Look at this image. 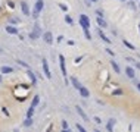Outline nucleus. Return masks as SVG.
<instances>
[{"instance_id":"c9c22d12","label":"nucleus","mask_w":140,"mask_h":132,"mask_svg":"<svg viewBox=\"0 0 140 132\" xmlns=\"http://www.w3.org/2000/svg\"><path fill=\"white\" fill-rule=\"evenodd\" d=\"M88 2H93V3H96V2H99V0H88Z\"/></svg>"},{"instance_id":"7c9ffc66","label":"nucleus","mask_w":140,"mask_h":132,"mask_svg":"<svg viewBox=\"0 0 140 132\" xmlns=\"http://www.w3.org/2000/svg\"><path fill=\"white\" fill-rule=\"evenodd\" d=\"M106 53H108L109 56H115V53H114L112 50H109V48H106Z\"/></svg>"},{"instance_id":"f257e3e1","label":"nucleus","mask_w":140,"mask_h":132,"mask_svg":"<svg viewBox=\"0 0 140 132\" xmlns=\"http://www.w3.org/2000/svg\"><path fill=\"white\" fill-rule=\"evenodd\" d=\"M43 7H44V2L43 0H36V4H34V18H38V13H40L41 10H43Z\"/></svg>"},{"instance_id":"bb28decb","label":"nucleus","mask_w":140,"mask_h":132,"mask_svg":"<svg viewBox=\"0 0 140 132\" xmlns=\"http://www.w3.org/2000/svg\"><path fill=\"white\" fill-rule=\"evenodd\" d=\"M96 15H97V16H100V18H103V10L97 9V10H96Z\"/></svg>"},{"instance_id":"1a4fd4ad","label":"nucleus","mask_w":140,"mask_h":132,"mask_svg":"<svg viewBox=\"0 0 140 132\" xmlns=\"http://www.w3.org/2000/svg\"><path fill=\"white\" fill-rule=\"evenodd\" d=\"M78 92H80V95L83 98H88V97H90V91H88L86 87H83V85H81V88L78 90Z\"/></svg>"},{"instance_id":"20e7f679","label":"nucleus","mask_w":140,"mask_h":132,"mask_svg":"<svg viewBox=\"0 0 140 132\" xmlns=\"http://www.w3.org/2000/svg\"><path fill=\"white\" fill-rule=\"evenodd\" d=\"M41 65H43V72H44V75H46V78H47V79H50L52 73H50V69H49L47 60H46V59H43V60H41Z\"/></svg>"},{"instance_id":"a211bd4d","label":"nucleus","mask_w":140,"mask_h":132,"mask_svg":"<svg viewBox=\"0 0 140 132\" xmlns=\"http://www.w3.org/2000/svg\"><path fill=\"white\" fill-rule=\"evenodd\" d=\"M27 73H28V78H29V79H31V82H33V85H36V84H37V78H36V75H34V73L31 72V70H29V69H28V72H27Z\"/></svg>"},{"instance_id":"f03ea898","label":"nucleus","mask_w":140,"mask_h":132,"mask_svg":"<svg viewBox=\"0 0 140 132\" xmlns=\"http://www.w3.org/2000/svg\"><path fill=\"white\" fill-rule=\"evenodd\" d=\"M80 25L83 26V29H90V18L87 15H80Z\"/></svg>"},{"instance_id":"393cba45","label":"nucleus","mask_w":140,"mask_h":132,"mask_svg":"<svg viewBox=\"0 0 140 132\" xmlns=\"http://www.w3.org/2000/svg\"><path fill=\"white\" fill-rule=\"evenodd\" d=\"M77 129H78V132H87L84 128H83V125H80V123H77Z\"/></svg>"},{"instance_id":"6ab92c4d","label":"nucleus","mask_w":140,"mask_h":132,"mask_svg":"<svg viewBox=\"0 0 140 132\" xmlns=\"http://www.w3.org/2000/svg\"><path fill=\"white\" fill-rule=\"evenodd\" d=\"M38 103H40V95H34L33 101H31V106L36 107V106H38Z\"/></svg>"},{"instance_id":"5701e85b","label":"nucleus","mask_w":140,"mask_h":132,"mask_svg":"<svg viewBox=\"0 0 140 132\" xmlns=\"http://www.w3.org/2000/svg\"><path fill=\"white\" fill-rule=\"evenodd\" d=\"M65 22H66V24H68V25H72V24H74L72 18H71L69 15H65Z\"/></svg>"},{"instance_id":"9d476101","label":"nucleus","mask_w":140,"mask_h":132,"mask_svg":"<svg viewBox=\"0 0 140 132\" xmlns=\"http://www.w3.org/2000/svg\"><path fill=\"white\" fill-rule=\"evenodd\" d=\"M71 84H72V87L75 88V90H80L81 88V82L75 76H71Z\"/></svg>"},{"instance_id":"2f4dec72","label":"nucleus","mask_w":140,"mask_h":132,"mask_svg":"<svg viewBox=\"0 0 140 132\" xmlns=\"http://www.w3.org/2000/svg\"><path fill=\"white\" fill-rule=\"evenodd\" d=\"M94 122H96V123H102V120H100V117H97V116L94 117Z\"/></svg>"},{"instance_id":"72a5a7b5","label":"nucleus","mask_w":140,"mask_h":132,"mask_svg":"<svg viewBox=\"0 0 140 132\" xmlns=\"http://www.w3.org/2000/svg\"><path fill=\"white\" fill-rule=\"evenodd\" d=\"M136 87H137V90L140 91V82H136Z\"/></svg>"},{"instance_id":"a878e982","label":"nucleus","mask_w":140,"mask_h":132,"mask_svg":"<svg viewBox=\"0 0 140 132\" xmlns=\"http://www.w3.org/2000/svg\"><path fill=\"white\" fill-rule=\"evenodd\" d=\"M18 22H19V19L13 18V19H11V21H9V24H11V25H16V24H18Z\"/></svg>"},{"instance_id":"473e14b6","label":"nucleus","mask_w":140,"mask_h":132,"mask_svg":"<svg viewBox=\"0 0 140 132\" xmlns=\"http://www.w3.org/2000/svg\"><path fill=\"white\" fill-rule=\"evenodd\" d=\"M61 132H72V131H71V129L68 128V129H62V131H61Z\"/></svg>"},{"instance_id":"2eb2a0df","label":"nucleus","mask_w":140,"mask_h":132,"mask_svg":"<svg viewBox=\"0 0 140 132\" xmlns=\"http://www.w3.org/2000/svg\"><path fill=\"white\" fill-rule=\"evenodd\" d=\"M96 22H97V25H99V28H106L108 26V24H106V21L103 18H100V16H97V19H96Z\"/></svg>"},{"instance_id":"423d86ee","label":"nucleus","mask_w":140,"mask_h":132,"mask_svg":"<svg viewBox=\"0 0 140 132\" xmlns=\"http://www.w3.org/2000/svg\"><path fill=\"white\" fill-rule=\"evenodd\" d=\"M21 10H22V13L25 15V16H29V15H31L29 7H28V3H27L25 0H22V2H21Z\"/></svg>"},{"instance_id":"ddd939ff","label":"nucleus","mask_w":140,"mask_h":132,"mask_svg":"<svg viewBox=\"0 0 140 132\" xmlns=\"http://www.w3.org/2000/svg\"><path fill=\"white\" fill-rule=\"evenodd\" d=\"M6 32L11 34V35H16V34H18V29H16V26L7 25V26H6Z\"/></svg>"},{"instance_id":"cd10ccee","label":"nucleus","mask_w":140,"mask_h":132,"mask_svg":"<svg viewBox=\"0 0 140 132\" xmlns=\"http://www.w3.org/2000/svg\"><path fill=\"white\" fill-rule=\"evenodd\" d=\"M121 94H122V90H119V88L114 91V95H121Z\"/></svg>"},{"instance_id":"a19ab883","label":"nucleus","mask_w":140,"mask_h":132,"mask_svg":"<svg viewBox=\"0 0 140 132\" xmlns=\"http://www.w3.org/2000/svg\"><path fill=\"white\" fill-rule=\"evenodd\" d=\"M139 7H140V6H139Z\"/></svg>"},{"instance_id":"b1692460","label":"nucleus","mask_w":140,"mask_h":132,"mask_svg":"<svg viewBox=\"0 0 140 132\" xmlns=\"http://www.w3.org/2000/svg\"><path fill=\"white\" fill-rule=\"evenodd\" d=\"M83 31H84L86 38H87V40H92V34H90V31H88V29H83Z\"/></svg>"},{"instance_id":"0eeeda50","label":"nucleus","mask_w":140,"mask_h":132,"mask_svg":"<svg viewBox=\"0 0 140 132\" xmlns=\"http://www.w3.org/2000/svg\"><path fill=\"white\" fill-rule=\"evenodd\" d=\"M43 40H44V43L52 44L53 43V34H52L50 31H46V32L43 34Z\"/></svg>"},{"instance_id":"4468645a","label":"nucleus","mask_w":140,"mask_h":132,"mask_svg":"<svg viewBox=\"0 0 140 132\" xmlns=\"http://www.w3.org/2000/svg\"><path fill=\"white\" fill-rule=\"evenodd\" d=\"M0 72H2V75H4V73H12L13 72V68H12V66H2V68H0Z\"/></svg>"},{"instance_id":"7ed1b4c3","label":"nucleus","mask_w":140,"mask_h":132,"mask_svg":"<svg viewBox=\"0 0 140 132\" xmlns=\"http://www.w3.org/2000/svg\"><path fill=\"white\" fill-rule=\"evenodd\" d=\"M40 35H41L40 25H38V24H36V25H34V28H33V31H31V34H29V38H31V40H37Z\"/></svg>"},{"instance_id":"412c9836","label":"nucleus","mask_w":140,"mask_h":132,"mask_svg":"<svg viewBox=\"0 0 140 132\" xmlns=\"http://www.w3.org/2000/svg\"><path fill=\"white\" fill-rule=\"evenodd\" d=\"M122 43H124V46H125V47H128V48H130V50H136V47H134V46H133V44H131V43H130V41L124 40V41H122Z\"/></svg>"},{"instance_id":"c85d7f7f","label":"nucleus","mask_w":140,"mask_h":132,"mask_svg":"<svg viewBox=\"0 0 140 132\" xmlns=\"http://www.w3.org/2000/svg\"><path fill=\"white\" fill-rule=\"evenodd\" d=\"M62 129H68V122L62 120Z\"/></svg>"},{"instance_id":"4be33fe9","label":"nucleus","mask_w":140,"mask_h":132,"mask_svg":"<svg viewBox=\"0 0 140 132\" xmlns=\"http://www.w3.org/2000/svg\"><path fill=\"white\" fill-rule=\"evenodd\" d=\"M34 109H36V107L29 106V109L27 110V117H33V114H34Z\"/></svg>"},{"instance_id":"dca6fc26","label":"nucleus","mask_w":140,"mask_h":132,"mask_svg":"<svg viewBox=\"0 0 140 132\" xmlns=\"http://www.w3.org/2000/svg\"><path fill=\"white\" fill-rule=\"evenodd\" d=\"M114 125H115V119H109L106 123V129L108 132H114Z\"/></svg>"},{"instance_id":"6e6552de","label":"nucleus","mask_w":140,"mask_h":132,"mask_svg":"<svg viewBox=\"0 0 140 132\" xmlns=\"http://www.w3.org/2000/svg\"><path fill=\"white\" fill-rule=\"evenodd\" d=\"M125 75H127L130 79H134V78H136V72H134V69H133L131 66H127V68H125Z\"/></svg>"},{"instance_id":"58836bf2","label":"nucleus","mask_w":140,"mask_h":132,"mask_svg":"<svg viewBox=\"0 0 140 132\" xmlns=\"http://www.w3.org/2000/svg\"><path fill=\"white\" fill-rule=\"evenodd\" d=\"M119 2H127V0H119Z\"/></svg>"},{"instance_id":"aec40b11","label":"nucleus","mask_w":140,"mask_h":132,"mask_svg":"<svg viewBox=\"0 0 140 132\" xmlns=\"http://www.w3.org/2000/svg\"><path fill=\"white\" fill-rule=\"evenodd\" d=\"M31 125H33V117H27L25 120H24V126L28 128V126H31Z\"/></svg>"},{"instance_id":"39448f33","label":"nucleus","mask_w":140,"mask_h":132,"mask_svg":"<svg viewBox=\"0 0 140 132\" xmlns=\"http://www.w3.org/2000/svg\"><path fill=\"white\" fill-rule=\"evenodd\" d=\"M59 65H61V70H62V75L65 76L66 81V66H65V57L62 54H59Z\"/></svg>"},{"instance_id":"c756f323","label":"nucleus","mask_w":140,"mask_h":132,"mask_svg":"<svg viewBox=\"0 0 140 132\" xmlns=\"http://www.w3.org/2000/svg\"><path fill=\"white\" fill-rule=\"evenodd\" d=\"M59 7H61V9H62L63 12H66V10H68V6H66V4H59Z\"/></svg>"},{"instance_id":"f8f14e48","label":"nucleus","mask_w":140,"mask_h":132,"mask_svg":"<svg viewBox=\"0 0 140 132\" xmlns=\"http://www.w3.org/2000/svg\"><path fill=\"white\" fill-rule=\"evenodd\" d=\"M97 34H99V37H100V38H102V40L105 41V43H106V44H111V40H109V38H108L106 35H105V32H103V31H102V28H99V29H97Z\"/></svg>"},{"instance_id":"f704fd0d","label":"nucleus","mask_w":140,"mask_h":132,"mask_svg":"<svg viewBox=\"0 0 140 132\" xmlns=\"http://www.w3.org/2000/svg\"><path fill=\"white\" fill-rule=\"evenodd\" d=\"M136 68H137V69L140 70V63H139V62H136Z\"/></svg>"},{"instance_id":"f3484780","label":"nucleus","mask_w":140,"mask_h":132,"mask_svg":"<svg viewBox=\"0 0 140 132\" xmlns=\"http://www.w3.org/2000/svg\"><path fill=\"white\" fill-rule=\"evenodd\" d=\"M111 66H112V69L115 70V73H121V69H119V65H118V63L115 62V60H112V62H111Z\"/></svg>"},{"instance_id":"4c0bfd02","label":"nucleus","mask_w":140,"mask_h":132,"mask_svg":"<svg viewBox=\"0 0 140 132\" xmlns=\"http://www.w3.org/2000/svg\"><path fill=\"white\" fill-rule=\"evenodd\" d=\"M2 79H3V78H2V75H0V82H2Z\"/></svg>"},{"instance_id":"ea45409f","label":"nucleus","mask_w":140,"mask_h":132,"mask_svg":"<svg viewBox=\"0 0 140 132\" xmlns=\"http://www.w3.org/2000/svg\"><path fill=\"white\" fill-rule=\"evenodd\" d=\"M0 53H2V48H0Z\"/></svg>"},{"instance_id":"9b49d317","label":"nucleus","mask_w":140,"mask_h":132,"mask_svg":"<svg viewBox=\"0 0 140 132\" xmlns=\"http://www.w3.org/2000/svg\"><path fill=\"white\" fill-rule=\"evenodd\" d=\"M75 110H77V113H78V114H80V116H81V117H83V119H84V120H86V122H88V116H87V114H86V113H84V110L81 109V107H80V106H77V107H75Z\"/></svg>"},{"instance_id":"e433bc0d","label":"nucleus","mask_w":140,"mask_h":132,"mask_svg":"<svg viewBox=\"0 0 140 132\" xmlns=\"http://www.w3.org/2000/svg\"><path fill=\"white\" fill-rule=\"evenodd\" d=\"M94 132H100V131H99V129H94Z\"/></svg>"}]
</instances>
